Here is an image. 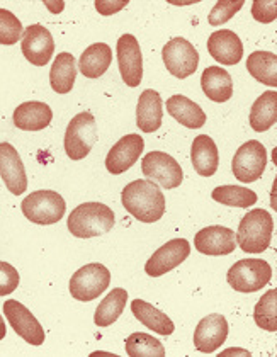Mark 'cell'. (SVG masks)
Segmentation results:
<instances>
[{
	"mask_svg": "<svg viewBox=\"0 0 277 357\" xmlns=\"http://www.w3.org/2000/svg\"><path fill=\"white\" fill-rule=\"evenodd\" d=\"M121 203L131 216L143 223H155L165 215V196L157 184L147 178H138L124 185Z\"/></svg>",
	"mask_w": 277,
	"mask_h": 357,
	"instance_id": "obj_1",
	"label": "cell"
},
{
	"mask_svg": "<svg viewBox=\"0 0 277 357\" xmlns=\"http://www.w3.org/2000/svg\"><path fill=\"white\" fill-rule=\"evenodd\" d=\"M66 227L77 238L100 236L114 227V211L103 203H84L70 213Z\"/></svg>",
	"mask_w": 277,
	"mask_h": 357,
	"instance_id": "obj_2",
	"label": "cell"
},
{
	"mask_svg": "<svg viewBox=\"0 0 277 357\" xmlns=\"http://www.w3.org/2000/svg\"><path fill=\"white\" fill-rule=\"evenodd\" d=\"M274 220L265 209H252L238 225L237 243L248 254H260L271 247Z\"/></svg>",
	"mask_w": 277,
	"mask_h": 357,
	"instance_id": "obj_3",
	"label": "cell"
},
{
	"mask_svg": "<svg viewBox=\"0 0 277 357\" xmlns=\"http://www.w3.org/2000/svg\"><path fill=\"white\" fill-rule=\"evenodd\" d=\"M272 267L260 259H244L230 267L226 281L238 293H255L271 282Z\"/></svg>",
	"mask_w": 277,
	"mask_h": 357,
	"instance_id": "obj_4",
	"label": "cell"
},
{
	"mask_svg": "<svg viewBox=\"0 0 277 357\" xmlns=\"http://www.w3.org/2000/svg\"><path fill=\"white\" fill-rule=\"evenodd\" d=\"M97 142V123L91 112H79L65 131V151L72 160H82Z\"/></svg>",
	"mask_w": 277,
	"mask_h": 357,
	"instance_id": "obj_5",
	"label": "cell"
},
{
	"mask_svg": "<svg viewBox=\"0 0 277 357\" xmlns=\"http://www.w3.org/2000/svg\"><path fill=\"white\" fill-rule=\"evenodd\" d=\"M111 284V273L103 264H87L70 278V294L77 301H92Z\"/></svg>",
	"mask_w": 277,
	"mask_h": 357,
	"instance_id": "obj_6",
	"label": "cell"
},
{
	"mask_svg": "<svg viewBox=\"0 0 277 357\" xmlns=\"http://www.w3.org/2000/svg\"><path fill=\"white\" fill-rule=\"evenodd\" d=\"M22 213L36 225H54L63 218L66 211L65 199L54 191H36L24 197Z\"/></svg>",
	"mask_w": 277,
	"mask_h": 357,
	"instance_id": "obj_7",
	"label": "cell"
},
{
	"mask_svg": "<svg viewBox=\"0 0 277 357\" xmlns=\"http://www.w3.org/2000/svg\"><path fill=\"white\" fill-rule=\"evenodd\" d=\"M142 170L147 181L162 185L163 189H175L182 184V167L165 151H150L143 157Z\"/></svg>",
	"mask_w": 277,
	"mask_h": 357,
	"instance_id": "obj_8",
	"label": "cell"
},
{
	"mask_svg": "<svg viewBox=\"0 0 277 357\" xmlns=\"http://www.w3.org/2000/svg\"><path fill=\"white\" fill-rule=\"evenodd\" d=\"M265 165H267L265 146L257 139H250V142L244 143L233 157V176L240 182L250 184L262 177Z\"/></svg>",
	"mask_w": 277,
	"mask_h": 357,
	"instance_id": "obj_9",
	"label": "cell"
},
{
	"mask_svg": "<svg viewBox=\"0 0 277 357\" xmlns=\"http://www.w3.org/2000/svg\"><path fill=\"white\" fill-rule=\"evenodd\" d=\"M162 58L165 67L177 79H187L197 70L199 53L193 43L184 38H174L165 43L162 50Z\"/></svg>",
	"mask_w": 277,
	"mask_h": 357,
	"instance_id": "obj_10",
	"label": "cell"
},
{
	"mask_svg": "<svg viewBox=\"0 0 277 357\" xmlns=\"http://www.w3.org/2000/svg\"><path fill=\"white\" fill-rule=\"evenodd\" d=\"M3 315L9 320L10 327L21 339L31 345H41L45 342V330L38 318L26 308L22 303L15 300H7L3 303Z\"/></svg>",
	"mask_w": 277,
	"mask_h": 357,
	"instance_id": "obj_11",
	"label": "cell"
},
{
	"mask_svg": "<svg viewBox=\"0 0 277 357\" xmlns=\"http://www.w3.org/2000/svg\"><path fill=\"white\" fill-rule=\"evenodd\" d=\"M189 254L190 243L186 238L170 240L148 259L145 264V273L151 278H160V275L170 273L175 267L181 266L189 257Z\"/></svg>",
	"mask_w": 277,
	"mask_h": 357,
	"instance_id": "obj_12",
	"label": "cell"
},
{
	"mask_svg": "<svg viewBox=\"0 0 277 357\" xmlns=\"http://www.w3.org/2000/svg\"><path fill=\"white\" fill-rule=\"evenodd\" d=\"M21 50L29 63L36 65V67H45L54 53L52 33L41 24L29 26L22 33Z\"/></svg>",
	"mask_w": 277,
	"mask_h": 357,
	"instance_id": "obj_13",
	"label": "cell"
},
{
	"mask_svg": "<svg viewBox=\"0 0 277 357\" xmlns=\"http://www.w3.org/2000/svg\"><path fill=\"white\" fill-rule=\"evenodd\" d=\"M119 72L128 87H138L143 79V56L140 43L133 34H123L118 40Z\"/></svg>",
	"mask_w": 277,
	"mask_h": 357,
	"instance_id": "obj_14",
	"label": "cell"
},
{
	"mask_svg": "<svg viewBox=\"0 0 277 357\" xmlns=\"http://www.w3.org/2000/svg\"><path fill=\"white\" fill-rule=\"evenodd\" d=\"M228 321L220 313L202 318L194 330V347L202 354H213L226 342Z\"/></svg>",
	"mask_w": 277,
	"mask_h": 357,
	"instance_id": "obj_15",
	"label": "cell"
},
{
	"mask_svg": "<svg viewBox=\"0 0 277 357\" xmlns=\"http://www.w3.org/2000/svg\"><path fill=\"white\" fill-rule=\"evenodd\" d=\"M143 149H145V142L140 135H126L107 153L106 169L112 176H119V174L126 172L128 169H131L138 162L140 155L143 153Z\"/></svg>",
	"mask_w": 277,
	"mask_h": 357,
	"instance_id": "obj_16",
	"label": "cell"
},
{
	"mask_svg": "<svg viewBox=\"0 0 277 357\" xmlns=\"http://www.w3.org/2000/svg\"><path fill=\"white\" fill-rule=\"evenodd\" d=\"M0 177L14 196H21L27 189V176L24 164L10 143H0Z\"/></svg>",
	"mask_w": 277,
	"mask_h": 357,
	"instance_id": "obj_17",
	"label": "cell"
},
{
	"mask_svg": "<svg viewBox=\"0 0 277 357\" xmlns=\"http://www.w3.org/2000/svg\"><path fill=\"white\" fill-rule=\"evenodd\" d=\"M194 247L204 255H230L237 248L235 234L220 225L206 227L194 236Z\"/></svg>",
	"mask_w": 277,
	"mask_h": 357,
	"instance_id": "obj_18",
	"label": "cell"
},
{
	"mask_svg": "<svg viewBox=\"0 0 277 357\" xmlns=\"http://www.w3.org/2000/svg\"><path fill=\"white\" fill-rule=\"evenodd\" d=\"M208 52L218 63L237 65L244 58V45L233 31H214L208 40Z\"/></svg>",
	"mask_w": 277,
	"mask_h": 357,
	"instance_id": "obj_19",
	"label": "cell"
},
{
	"mask_svg": "<svg viewBox=\"0 0 277 357\" xmlns=\"http://www.w3.org/2000/svg\"><path fill=\"white\" fill-rule=\"evenodd\" d=\"M53 119V111L48 104L40 100H27L14 111L13 121L15 128L22 131H41L50 126Z\"/></svg>",
	"mask_w": 277,
	"mask_h": 357,
	"instance_id": "obj_20",
	"label": "cell"
},
{
	"mask_svg": "<svg viewBox=\"0 0 277 357\" xmlns=\"http://www.w3.org/2000/svg\"><path fill=\"white\" fill-rule=\"evenodd\" d=\"M163 102L162 97L154 89L142 92L136 107V124L143 133H155L162 126Z\"/></svg>",
	"mask_w": 277,
	"mask_h": 357,
	"instance_id": "obj_21",
	"label": "cell"
},
{
	"mask_svg": "<svg viewBox=\"0 0 277 357\" xmlns=\"http://www.w3.org/2000/svg\"><path fill=\"white\" fill-rule=\"evenodd\" d=\"M190 160L194 170L202 177H213L220 165V151L216 143L208 135H199L194 138L190 149Z\"/></svg>",
	"mask_w": 277,
	"mask_h": 357,
	"instance_id": "obj_22",
	"label": "cell"
},
{
	"mask_svg": "<svg viewBox=\"0 0 277 357\" xmlns=\"http://www.w3.org/2000/svg\"><path fill=\"white\" fill-rule=\"evenodd\" d=\"M112 63V50L106 43H93L82 53L79 68L87 79H99Z\"/></svg>",
	"mask_w": 277,
	"mask_h": 357,
	"instance_id": "obj_23",
	"label": "cell"
},
{
	"mask_svg": "<svg viewBox=\"0 0 277 357\" xmlns=\"http://www.w3.org/2000/svg\"><path fill=\"white\" fill-rule=\"evenodd\" d=\"M201 87L214 102H226L233 96L232 75L221 67H208L201 75Z\"/></svg>",
	"mask_w": 277,
	"mask_h": 357,
	"instance_id": "obj_24",
	"label": "cell"
},
{
	"mask_svg": "<svg viewBox=\"0 0 277 357\" xmlns=\"http://www.w3.org/2000/svg\"><path fill=\"white\" fill-rule=\"evenodd\" d=\"M167 111L175 121L184 124L186 128H201L206 124V112L201 109L199 104L190 100L186 96H172L165 102Z\"/></svg>",
	"mask_w": 277,
	"mask_h": 357,
	"instance_id": "obj_25",
	"label": "cell"
},
{
	"mask_svg": "<svg viewBox=\"0 0 277 357\" xmlns=\"http://www.w3.org/2000/svg\"><path fill=\"white\" fill-rule=\"evenodd\" d=\"M77 79L75 56L72 53H60L54 58L50 70V84L57 94H68Z\"/></svg>",
	"mask_w": 277,
	"mask_h": 357,
	"instance_id": "obj_26",
	"label": "cell"
},
{
	"mask_svg": "<svg viewBox=\"0 0 277 357\" xmlns=\"http://www.w3.org/2000/svg\"><path fill=\"white\" fill-rule=\"evenodd\" d=\"M131 312L147 328H151L154 332L160 333V335H172V333H174V321H172L165 313L160 312V310L155 308L154 305H150L148 301L138 300V298H136V300L131 303Z\"/></svg>",
	"mask_w": 277,
	"mask_h": 357,
	"instance_id": "obj_27",
	"label": "cell"
},
{
	"mask_svg": "<svg viewBox=\"0 0 277 357\" xmlns=\"http://www.w3.org/2000/svg\"><path fill=\"white\" fill-rule=\"evenodd\" d=\"M277 123V92L267 91L253 102L250 109V126L257 133L271 130Z\"/></svg>",
	"mask_w": 277,
	"mask_h": 357,
	"instance_id": "obj_28",
	"label": "cell"
},
{
	"mask_svg": "<svg viewBox=\"0 0 277 357\" xmlns=\"http://www.w3.org/2000/svg\"><path fill=\"white\" fill-rule=\"evenodd\" d=\"M128 301V291L124 288H116L100 301V305L97 306L96 315H93V321H96L97 327L104 328L109 325L114 324L118 318L123 315L124 306Z\"/></svg>",
	"mask_w": 277,
	"mask_h": 357,
	"instance_id": "obj_29",
	"label": "cell"
},
{
	"mask_svg": "<svg viewBox=\"0 0 277 357\" xmlns=\"http://www.w3.org/2000/svg\"><path fill=\"white\" fill-rule=\"evenodd\" d=\"M248 73L260 84L277 87V55L271 52H253L247 58Z\"/></svg>",
	"mask_w": 277,
	"mask_h": 357,
	"instance_id": "obj_30",
	"label": "cell"
},
{
	"mask_svg": "<svg viewBox=\"0 0 277 357\" xmlns=\"http://www.w3.org/2000/svg\"><path fill=\"white\" fill-rule=\"evenodd\" d=\"M211 197L223 206L248 208L257 203V194L241 185H220L211 192Z\"/></svg>",
	"mask_w": 277,
	"mask_h": 357,
	"instance_id": "obj_31",
	"label": "cell"
},
{
	"mask_svg": "<svg viewBox=\"0 0 277 357\" xmlns=\"http://www.w3.org/2000/svg\"><path fill=\"white\" fill-rule=\"evenodd\" d=\"M126 354L131 357H163L165 347L155 337L136 332L126 339Z\"/></svg>",
	"mask_w": 277,
	"mask_h": 357,
	"instance_id": "obj_32",
	"label": "cell"
},
{
	"mask_svg": "<svg viewBox=\"0 0 277 357\" xmlns=\"http://www.w3.org/2000/svg\"><path fill=\"white\" fill-rule=\"evenodd\" d=\"M277 289H271L257 301L255 310H253V318L255 324L260 328L267 330V332H276L277 330Z\"/></svg>",
	"mask_w": 277,
	"mask_h": 357,
	"instance_id": "obj_33",
	"label": "cell"
},
{
	"mask_svg": "<svg viewBox=\"0 0 277 357\" xmlns=\"http://www.w3.org/2000/svg\"><path fill=\"white\" fill-rule=\"evenodd\" d=\"M24 28L21 21L7 9H0V45H15L22 38Z\"/></svg>",
	"mask_w": 277,
	"mask_h": 357,
	"instance_id": "obj_34",
	"label": "cell"
},
{
	"mask_svg": "<svg viewBox=\"0 0 277 357\" xmlns=\"http://www.w3.org/2000/svg\"><path fill=\"white\" fill-rule=\"evenodd\" d=\"M241 7H244V0H238V2H218L208 15V22L211 26L225 24Z\"/></svg>",
	"mask_w": 277,
	"mask_h": 357,
	"instance_id": "obj_35",
	"label": "cell"
},
{
	"mask_svg": "<svg viewBox=\"0 0 277 357\" xmlns=\"http://www.w3.org/2000/svg\"><path fill=\"white\" fill-rule=\"evenodd\" d=\"M19 286V273L14 266L0 261V296L14 293Z\"/></svg>",
	"mask_w": 277,
	"mask_h": 357,
	"instance_id": "obj_36",
	"label": "cell"
},
{
	"mask_svg": "<svg viewBox=\"0 0 277 357\" xmlns=\"http://www.w3.org/2000/svg\"><path fill=\"white\" fill-rule=\"evenodd\" d=\"M277 3L272 0H255L252 6V15L255 21L269 24L277 17Z\"/></svg>",
	"mask_w": 277,
	"mask_h": 357,
	"instance_id": "obj_37",
	"label": "cell"
},
{
	"mask_svg": "<svg viewBox=\"0 0 277 357\" xmlns=\"http://www.w3.org/2000/svg\"><path fill=\"white\" fill-rule=\"evenodd\" d=\"M128 2L126 0H116V2H106V0H97L96 2V9L97 13H100L103 15H112L116 13H119L123 7H126Z\"/></svg>",
	"mask_w": 277,
	"mask_h": 357,
	"instance_id": "obj_38",
	"label": "cell"
},
{
	"mask_svg": "<svg viewBox=\"0 0 277 357\" xmlns=\"http://www.w3.org/2000/svg\"><path fill=\"white\" fill-rule=\"evenodd\" d=\"M230 354H241V356H250V352L247 351H240V349H230V351H225L223 354H221V357H226Z\"/></svg>",
	"mask_w": 277,
	"mask_h": 357,
	"instance_id": "obj_39",
	"label": "cell"
},
{
	"mask_svg": "<svg viewBox=\"0 0 277 357\" xmlns=\"http://www.w3.org/2000/svg\"><path fill=\"white\" fill-rule=\"evenodd\" d=\"M6 333H7L6 324H3V318H2V315H0V340H2L3 337H6Z\"/></svg>",
	"mask_w": 277,
	"mask_h": 357,
	"instance_id": "obj_40",
	"label": "cell"
}]
</instances>
